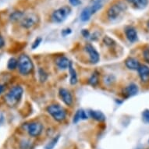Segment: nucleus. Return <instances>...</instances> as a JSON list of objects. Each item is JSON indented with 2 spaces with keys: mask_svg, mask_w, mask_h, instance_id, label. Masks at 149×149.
<instances>
[{
  "mask_svg": "<svg viewBox=\"0 0 149 149\" xmlns=\"http://www.w3.org/2000/svg\"><path fill=\"white\" fill-rule=\"evenodd\" d=\"M47 112L58 122H63L66 117V112L63 107L58 104L50 105L47 108Z\"/></svg>",
  "mask_w": 149,
  "mask_h": 149,
  "instance_id": "obj_5",
  "label": "nucleus"
},
{
  "mask_svg": "<svg viewBox=\"0 0 149 149\" xmlns=\"http://www.w3.org/2000/svg\"><path fill=\"white\" fill-rule=\"evenodd\" d=\"M138 93V87L135 84H130L123 91V95L125 98H130L134 96Z\"/></svg>",
  "mask_w": 149,
  "mask_h": 149,
  "instance_id": "obj_11",
  "label": "nucleus"
},
{
  "mask_svg": "<svg viewBox=\"0 0 149 149\" xmlns=\"http://www.w3.org/2000/svg\"><path fill=\"white\" fill-rule=\"evenodd\" d=\"M126 1L138 10L144 9L149 3V0H126Z\"/></svg>",
  "mask_w": 149,
  "mask_h": 149,
  "instance_id": "obj_16",
  "label": "nucleus"
},
{
  "mask_svg": "<svg viewBox=\"0 0 149 149\" xmlns=\"http://www.w3.org/2000/svg\"><path fill=\"white\" fill-rule=\"evenodd\" d=\"M81 120V110H77V111L76 114L74 115V116H73V122L74 123H77L78 122L79 120Z\"/></svg>",
  "mask_w": 149,
  "mask_h": 149,
  "instance_id": "obj_27",
  "label": "nucleus"
},
{
  "mask_svg": "<svg viewBox=\"0 0 149 149\" xmlns=\"http://www.w3.org/2000/svg\"><path fill=\"white\" fill-rule=\"evenodd\" d=\"M103 42L108 47H113L116 45L115 41L109 36H105L103 38Z\"/></svg>",
  "mask_w": 149,
  "mask_h": 149,
  "instance_id": "obj_23",
  "label": "nucleus"
},
{
  "mask_svg": "<svg viewBox=\"0 0 149 149\" xmlns=\"http://www.w3.org/2000/svg\"><path fill=\"white\" fill-rule=\"evenodd\" d=\"M98 82H99V73L97 71H95L88 80V83L90 85L95 87V86L98 85Z\"/></svg>",
  "mask_w": 149,
  "mask_h": 149,
  "instance_id": "obj_19",
  "label": "nucleus"
},
{
  "mask_svg": "<svg viewBox=\"0 0 149 149\" xmlns=\"http://www.w3.org/2000/svg\"><path fill=\"white\" fill-rule=\"evenodd\" d=\"M143 56L146 63H149V49H145L143 52Z\"/></svg>",
  "mask_w": 149,
  "mask_h": 149,
  "instance_id": "obj_28",
  "label": "nucleus"
},
{
  "mask_svg": "<svg viewBox=\"0 0 149 149\" xmlns=\"http://www.w3.org/2000/svg\"><path fill=\"white\" fill-rule=\"evenodd\" d=\"M56 63L57 66L59 69H63V70H66V69L69 68V66H70V64L72 63L68 58H66L65 56H59L56 59Z\"/></svg>",
  "mask_w": 149,
  "mask_h": 149,
  "instance_id": "obj_14",
  "label": "nucleus"
},
{
  "mask_svg": "<svg viewBox=\"0 0 149 149\" xmlns=\"http://www.w3.org/2000/svg\"><path fill=\"white\" fill-rule=\"evenodd\" d=\"M42 39L41 38H38L37 39H35V41L34 42V43H33V45H32V49H37L38 47L39 46L40 43L42 42Z\"/></svg>",
  "mask_w": 149,
  "mask_h": 149,
  "instance_id": "obj_29",
  "label": "nucleus"
},
{
  "mask_svg": "<svg viewBox=\"0 0 149 149\" xmlns=\"http://www.w3.org/2000/svg\"><path fill=\"white\" fill-rule=\"evenodd\" d=\"M69 2L70 3V5H72L73 6H77L81 4V0H69Z\"/></svg>",
  "mask_w": 149,
  "mask_h": 149,
  "instance_id": "obj_30",
  "label": "nucleus"
},
{
  "mask_svg": "<svg viewBox=\"0 0 149 149\" xmlns=\"http://www.w3.org/2000/svg\"><path fill=\"white\" fill-rule=\"evenodd\" d=\"M105 1V0H90L88 6L90 9L92 15L95 14L96 13L103 7Z\"/></svg>",
  "mask_w": 149,
  "mask_h": 149,
  "instance_id": "obj_10",
  "label": "nucleus"
},
{
  "mask_svg": "<svg viewBox=\"0 0 149 149\" xmlns=\"http://www.w3.org/2000/svg\"><path fill=\"white\" fill-rule=\"evenodd\" d=\"M4 45H5V40H4L3 35L0 34V49L4 47Z\"/></svg>",
  "mask_w": 149,
  "mask_h": 149,
  "instance_id": "obj_32",
  "label": "nucleus"
},
{
  "mask_svg": "<svg viewBox=\"0 0 149 149\" xmlns=\"http://www.w3.org/2000/svg\"><path fill=\"white\" fill-rule=\"evenodd\" d=\"M125 34L129 42H134L137 40V33L134 27L132 26H127L125 28Z\"/></svg>",
  "mask_w": 149,
  "mask_h": 149,
  "instance_id": "obj_13",
  "label": "nucleus"
},
{
  "mask_svg": "<svg viewBox=\"0 0 149 149\" xmlns=\"http://www.w3.org/2000/svg\"><path fill=\"white\" fill-rule=\"evenodd\" d=\"M59 97L61 98L62 101L66 105L68 106H71L72 104H73V96H72V94L70 93V91L66 88H60L59 91Z\"/></svg>",
  "mask_w": 149,
  "mask_h": 149,
  "instance_id": "obj_8",
  "label": "nucleus"
},
{
  "mask_svg": "<svg viewBox=\"0 0 149 149\" xmlns=\"http://www.w3.org/2000/svg\"><path fill=\"white\" fill-rule=\"evenodd\" d=\"M18 66V60L15 58H10L7 63V68L10 70H14Z\"/></svg>",
  "mask_w": 149,
  "mask_h": 149,
  "instance_id": "obj_22",
  "label": "nucleus"
},
{
  "mask_svg": "<svg viewBox=\"0 0 149 149\" xmlns=\"http://www.w3.org/2000/svg\"><path fill=\"white\" fill-rule=\"evenodd\" d=\"M59 139V135L56 136V137H54L53 139L51 141L49 142V144H47L45 148V149H53L54 147L56 146V144H57V142H58Z\"/></svg>",
  "mask_w": 149,
  "mask_h": 149,
  "instance_id": "obj_25",
  "label": "nucleus"
},
{
  "mask_svg": "<svg viewBox=\"0 0 149 149\" xmlns=\"http://www.w3.org/2000/svg\"><path fill=\"white\" fill-rule=\"evenodd\" d=\"M18 70L21 75L26 76L31 73L34 70V64L28 56L22 54L18 59Z\"/></svg>",
  "mask_w": 149,
  "mask_h": 149,
  "instance_id": "obj_3",
  "label": "nucleus"
},
{
  "mask_svg": "<svg viewBox=\"0 0 149 149\" xmlns=\"http://www.w3.org/2000/svg\"><path fill=\"white\" fill-rule=\"evenodd\" d=\"M27 132L31 137H38L42 133L43 126L39 122H31L27 125Z\"/></svg>",
  "mask_w": 149,
  "mask_h": 149,
  "instance_id": "obj_7",
  "label": "nucleus"
},
{
  "mask_svg": "<svg viewBox=\"0 0 149 149\" xmlns=\"http://www.w3.org/2000/svg\"><path fill=\"white\" fill-rule=\"evenodd\" d=\"M39 22V18L38 17V15L33 13H25L22 17V18L20 19L19 21L20 25L21 27L26 29H30L34 27L35 25L38 24Z\"/></svg>",
  "mask_w": 149,
  "mask_h": 149,
  "instance_id": "obj_6",
  "label": "nucleus"
},
{
  "mask_svg": "<svg viewBox=\"0 0 149 149\" xmlns=\"http://www.w3.org/2000/svg\"><path fill=\"white\" fill-rule=\"evenodd\" d=\"M38 77H39V80L41 81V82H45L48 78V74L43 69L39 68V70H38Z\"/></svg>",
  "mask_w": 149,
  "mask_h": 149,
  "instance_id": "obj_24",
  "label": "nucleus"
},
{
  "mask_svg": "<svg viewBox=\"0 0 149 149\" xmlns=\"http://www.w3.org/2000/svg\"><path fill=\"white\" fill-rule=\"evenodd\" d=\"M91 16H92V13L91 12L90 9L88 8V6H86L85 8H84L81 15H80V19L83 22H87L90 20Z\"/></svg>",
  "mask_w": 149,
  "mask_h": 149,
  "instance_id": "obj_18",
  "label": "nucleus"
},
{
  "mask_svg": "<svg viewBox=\"0 0 149 149\" xmlns=\"http://www.w3.org/2000/svg\"><path fill=\"white\" fill-rule=\"evenodd\" d=\"M142 117L145 123H149V109H145L142 113Z\"/></svg>",
  "mask_w": 149,
  "mask_h": 149,
  "instance_id": "obj_26",
  "label": "nucleus"
},
{
  "mask_svg": "<svg viewBox=\"0 0 149 149\" xmlns=\"http://www.w3.org/2000/svg\"><path fill=\"white\" fill-rule=\"evenodd\" d=\"M85 50L89 55V59L91 63H97L99 61V54L96 49L91 45V44H87L85 45Z\"/></svg>",
  "mask_w": 149,
  "mask_h": 149,
  "instance_id": "obj_9",
  "label": "nucleus"
},
{
  "mask_svg": "<svg viewBox=\"0 0 149 149\" xmlns=\"http://www.w3.org/2000/svg\"><path fill=\"white\" fill-rule=\"evenodd\" d=\"M89 116L95 120L102 122L105 120V116L100 111H96V110H90L89 111Z\"/></svg>",
  "mask_w": 149,
  "mask_h": 149,
  "instance_id": "obj_17",
  "label": "nucleus"
},
{
  "mask_svg": "<svg viewBox=\"0 0 149 149\" xmlns=\"http://www.w3.org/2000/svg\"><path fill=\"white\" fill-rule=\"evenodd\" d=\"M71 8L68 6H63L59 9L54 10L51 15V19L52 22L60 24L67 19V17L70 15Z\"/></svg>",
  "mask_w": 149,
  "mask_h": 149,
  "instance_id": "obj_4",
  "label": "nucleus"
},
{
  "mask_svg": "<svg viewBox=\"0 0 149 149\" xmlns=\"http://www.w3.org/2000/svg\"><path fill=\"white\" fill-rule=\"evenodd\" d=\"M69 71H70V84L72 85H75L77 83V75L75 70L72 66V63L69 66Z\"/></svg>",
  "mask_w": 149,
  "mask_h": 149,
  "instance_id": "obj_21",
  "label": "nucleus"
},
{
  "mask_svg": "<svg viewBox=\"0 0 149 149\" xmlns=\"http://www.w3.org/2000/svg\"><path fill=\"white\" fill-rule=\"evenodd\" d=\"M24 89L20 85L13 87L5 95V102L10 107H15L20 102L23 96Z\"/></svg>",
  "mask_w": 149,
  "mask_h": 149,
  "instance_id": "obj_2",
  "label": "nucleus"
},
{
  "mask_svg": "<svg viewBox=\"0 0 149 149\" xmlns=\"http://www.w3.org/2000/svg\"><path fill=\"white\" fill-rule=\"evenodd\" d=\"M125 64L127 68L130 70H137L140 66V63L138 62L137 59L133 58V57H129L126 59L125 61Z\"/></svg>",
  "mask_w": 149,
  "mask_h": 149,
  "instance_id": "obj_15",
  "label": "nucleus"
},
{
  "mask_svg": "<svg viewBox=\"0 0 149 149\" xmlns=\"http://www.w3.org/2000/svg\"><path fill=\"white\" fill-rule=\"evenodd\" d=\"M71 33V29L70 28H66V29H64L63 31H62V34L63 35V36H66V35H68Z\"/></svg>",
  "mask_w": 149,
  "mask_h": 149,
  "instance_id": "obj_31",
  "label": "nucleus"
},
{
  "mask_svg": "<svg viewBox=\"0 0 149 149\" xmlns=\"http://www.w3.org/2000/svg\"><path fill=\"white\" fill-rule=\"evenodd\" d=\"M148 142H149V141H148Z\"/></svg>",
  "mask_w": 149,
  "mask_h": 149,
  "instance_id": "obj_36",
  "label": "nucleus"
},
{
  "mask_svg": "<svg viewBox=\"0 0 149 149\" xmlns=\"http://www.w3.org/2000/svg\"><path fill=\"white\" fill-rule=\"evenodd\" d=\"M81 34H82V35H83L84 38H88V37L90 36V33H89V31H88V30H86V29L82 30Z\"/></svg>",
  "mask_w": 149,
  "mask_h": 149,
  "instance_id": "obj_33",
  "label": "nucleus"
},
{
  "mask_svg": "<svg viewBox=\"0 0 149 149\" xmlns=\"http://www.w3.org/2000/svg\"><path fill=\"white\" fill-rule=\"evenodd\" d=\"M30 142H26L24 141L22 142V144L24 145L23 147H21V149H30Z\"/></svg>",
  "mask_w": 149,
  "mask_h": 149,
  "instance_id": "obj_34",
  "label": "nucleus"
},
{
  "mask_svg": "<svg viewBox=\"0 0 149 149\" xmlns=\"http://www.w3.org/2000/svg\"><path fill=\"white\" fill-rule=\"evenodd\" d=\"M5 90V86L3 85V84H0V95Z\"/></svg>",
  "mask_w": 149,
  "mask_h": 149,
  "instance_id": "obj_35",
  "label": "nucleus"
},
{
  "mask_svg": "<svg viewBox=\"0 0 149 149\" xmlns=\"http://www.w3.org/2000/svg\"><path fill=\"white\" fill-rule=\"evenodd\" d=\"M24 14V13L21 12V11H14L10 14V19L12 22H19Z\"/></svg>",
  "mask_w": 149,
  "mask_h": 149,
  "instance_id": "obj_20",
  "label": "nucleus"
},
{
  "mask_svg": "<svg viewBox=\"0 0 149 149\" xmlns=\"http://www.w3.org/2000/svg\"><path fill=\"white\" fill-rule=\"evenodd\" d=\"M127 6L126 3L122 1H116L109 6L106 11L108 19L111 21H114L119 19L126 11Z\"/></svg>",
  "mask_w": 149,
  "mask_h": 149,
  "instance_id": "obj_1",
  "label": "nucleus"
},
{
  "mask_svg": "<svg viewBox=\"0 0 149 149\" xmlns=\"http://www.w3.org/2000/svg\"><path fill=\"white\" fill-rule=\"evenodd\" d=\"M138 74L142 82L147 83L149 81V67L146 65H140L137 70Z\"/></svg>",
  "mask_w": 149,
  "mask_h": 149,
  "instance_id": "obj_12",
  "label": "nucleus"
}]
</instances>
